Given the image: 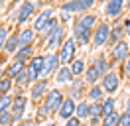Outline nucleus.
I'll return each mask as SVG.
<instances>
[{
	"mask_svg": "<svg viewBox=\"0 0 130 126\" xmlns=\"http://www.w3.org/2000/svg\"><path fill=\"white\" fill-rule=\"evenodd\" d=\"M110 30H112V26L108 22H99L97 28L93 30V39H91V45L95 47H103L108 43V38H110Z\"/></svg>",
	"mask_w": 130,
	"mask_h": 126,
	"instance_id": "f03ea898",
	"label": "nucleus"
},
{
	"mask_svg": "<svg viewBox=\"0 0 130 126\" xmlns=\"http://www.w3.org/2000/svg\"><path fill=\"white\" fill-rule=\"evenodd\" d=\"M18 126H34V118H24L18 122Z\"/></svg>",
	"mask_w": 130,
	"mask_h": 126,
	"instance_id": "c03bdc74",
	"label": "nucleus"
},
{
	"mask_svg": "<svg viewBox=\"0 0 130 126\" xmlns=\"http://www.w3.org/2000/svg\"><path fill=\"white\" fill-rule=\"evenodd\" d=\"M26 69H28V75H30V83H32V85L36 81H40L41 71H43V55H34L32 59L28 61Z\"/></svg>",
	"mask_w": 130,
	"mask_h": 126,
	"instance_id": "9d476101",
	"label": "nucleus"
},
{
	"mask_svg": "<svg viewBox=\"0 0 130 126\" xmlns=\"http://www.w3.org/2000/svg\"><path fill=\"white\" fill-rule=\"evenodd\" d=\"M120 126H130V114L126 112V110L120 114Z\"/></svg>",
	"mask_w": 130,
	"mask_h": 126,
	"instance_id": "79ce46f5",
	"label": "nucleus"
},
{
	"mask_svg": "<svg viewBox=\"0 0 130 126\" xmlns=\"http://www.w3.org/2000/svg\"><path fill=\"white\" fill-rule=\"evenodd\" d=\"M49 114H51V112L45 108V104H41L40 108H38V118H40V120H41V118H45V116H49Z\"/></svg>",
	"mask_w": 130,
	"mask_h": 126,
	"instance_id": "a19ab883",
	"label": "nucleus"
},
{
	"mask_svg": "<svg viewBox=\"0 0 130 126\" xmlns=\"http://www.w3.org/2000/svg\"><path fill=\"white\" fill-rule=\"evenodd\" d=\"M71 38L77 41V45H89L91 39H93V30H89V28H85L83 24H79L77 20L73 22V28H71Z\"/></svg>",
	"mask_w": 130,
	"mask_h": 126,
	"instance_id": "423d86ee",
	"label": "nucleus"
},
{
	"mask_svg": "<svg viewBox=\"0 0 130 126\" xmlns=\"http://www.w3.org/2000/svg\"><path fill=\"white\" fill-rule=\"evenodd\" d=\"M59 24H61V22H59V18H53V20H51V22H49L47 26H45V28H43V30L38 34V38H40L41 41H47V39L51 38V34H53V32L59 28Z\"/></svg>",
	"mask_w": 130,
	"mask_h": 126,
	"instance_id": "b1692460",
	"label": "nucleus"
},
{
	"mask_svg": "<svg viewBox=\"0 0 130 126\" xmlns=\"http://www.w3.org/2000/svg\"><path fill=\"white\" fill-rule=\"evenodd\" d=\"M16 122V118L12 112H4V114H0V126H14Z\"/></svg>",
	"mask_w": 130,
	"mask_h": 126,
	"instance_id": "e433bc0d",
	"label": "nucleus"
},
{
	"mask_svg": "<svg viewBox=\"0 0 130 126\" xmlns=\"http://www.w3.org/2000/svg\"><path fill=\"white\" fill-rule=\"evenodd\" d=\"M77 41L73 38H65V41L61 43V47L57 49V55H59V63L61 65H71V61L75 59V51H77Z\"/></svg>",
	"mask_w": 130,
	"mask_h": 126,
	"instance_id": "7ed1b4c3",
	"label": "nucleus"
},
{
	"mask_svg": "<svg viewBox=\"0 0 130 126\" xmlns=\"http://www.w3.org/2000/svg\"><path fill=\"white\" fill-rule=\"evenodd\" d=\"M83 79H85V83L89 87H93V85H97V81H101L103 79V75L99 73V69L91 63L89 67H87V71H85V75H83Z\"/></svg>",
	"mask_w": 130,
	"mask_h": 126,
	"instance_id": "4be33fe9",
	"label": "nucleus"
},
{
	"mask_svg": "<svg viewBox=\"0 0 130 126\" xmlns=\"http://www.w3.org/2000/svg\"><path fill=\"white\" fill-rule=\"evenodd\" d=\"M75 110H77V102H75V99L65 97L63 104H61V108H59V112H57V118L65 122V120H69V118L75 116Z\"/></svg>",
	"mask_w": 130,
	"mask_h": 126,
	"instance_id": "4468645a",
	"label": "nucleus"
},
{
	"mask_svg": "<svg viewBox=\"0 0 130 126\" xmlns=\"http://www.w3.org/2000/svg\"><path fill=\"white\" fill-rule=\"evenodd\" d=\"M87 61L83 59V57H75L73 61H71V65H69V69H71V73H73V77H83L85 75V71H87Z\"/></svg>",
	"mask_w": 130,
	"mask_h": 126,
	"instance_id": "5701e85b",
	"label": "nucleus"
},
{
	"mask_svg": "<svg viewBox=\"0 0 130 126\" xmlns=\"http://www.w3.org/2000/svg\"><path fill=\"white\" fill-rule=\"evenodd\" d=\"M41 4H45V6H49V4H51V2H53V0H40Z\"/></svg>",
	"mask_w": 130,
	"mask_h": 126,
	"instance_id": "09e8293b",
	"label": "nucleus"
},
{
	"mask_svg": "<svg viewBox=\"0 0 130 126\" xmlns=\"http://www.w3.org/2000/svg\"><path fill=\"white\" fill-rule=\"evenodd\" d=\"M18 32H14V34H10V38L6 39V45H4V51L8 55H14L18 51Z\"/></svg>",
	"mask_w": 130,
	"mask_h": 126,
	"instance_id": "c756f323",
	"label": "nucleus"
},
{
	"mask_svg": "<svg viewBox=\"0 0 130 126\" xmlns=\"http://www.w3.org/2000/svg\"><path fill=\"white\" fill-rule=\"evenodd\" d=\"M97 2L99 0H67V2H63V4L59 6V10L71 12V14H85V12H89Z\"/></svg>",
	"mask_w": 130,
	"mask_h": 126,
	"instance_id": "20e7f679",
	"label": "nucleus"
},
{
	"mask_svg": "<svg viewBox=\"0 0 130 126\" xmlns=\"http://www.w3.org/2000/svg\"><path fill=\"white\" fill-rule=\"evenodd\" d=\"M10 38V32L6 26H0V51L4 49V45H6V39Z\"/></svg>",
	"mask_w": 130,
	"mask_h": 126,
	"instance_id": "4c0bfd02",
	"label": "nucleus"
},
{
	"mask_svg": "<svg viewBox=\"0 0 130 126\" xmlns=\"http://www.w3.org/2000/svg\"><path fill=\"white\" fill-rule=\"evenodd\" d=\"M89 112H91V102L89 101H79L77 102V110H75V116H79L85 122V120H89Z\"/></svg>",
	"mask_w": 130,
	"mask_h": 126,
	"instance_id": "cd10ccee",
	"label": "nucleus"
},
{
	"mask_svg": "<svg viewBox=\"0 0 130 126\" xmlns=\"http://www.w3.org/2000/svg\"><path fill=\"white\" fill-rule=\"evenodd\" d=\"M63 41H65V26L59 24V28H57V30L51 34V38L45 41V47H47V51H57Z\"/></svg>",
	"mask_w": 130,
	"mask_h": 126,
	"instance_id": "ddd939ff",
	"label": "nucleus"
},
{
	"mask_svg": "<svg viewBox=\"0 0 130 126\" xmlns=\"http://www.w3.org/2000/svg\"><path fill=\"white\" fill-rule=\"evenodd\" d=\"M61 67L59 63V55L57 51H45L43 53V71H41V79H49L51 75H55V71Z\"/></svg>",
	"mask_w": 130,
	"mask_h": 126,
	"instance_id": "39448f33",
	"label": "nucleus"
},
{
	"mask_svg": "<svg viewBox=\"0 0 130 126\" xmlns=\"http://www.w3.org/2000/svg\"><path fill=\"white\" fill-rule=\"evenodd\" d=\"M126 112H128V114H130V97H128V99H126Z\"/></svg>",
	"mask_w": 130,
	"mask_h": 126,
	"instance_id": "de8ad7c7",
	"label": "nucleus"
},
{
	"mask_svg": "<svg viewBox=\"0 0 130 126\" xmlns=\"http://www.w3.org/2000/svg\"><path fill=\"white\" fill-rule=\"evenodd\" d=\"M122 73H124L126 77H130V55H128V59L122 63Z\"/></svg>",
	"mask_w": 130,
	"mask_h": 126,
	"instance_id": "37998d69",
	"label": "nucleus"
},
{
	"mask_svg": "<svg viewBox=\"0 0 130 126\" xmlns=\"http://www.w3.org/2000/svg\"><path fill=\"white\" fill-rule=\"evenodd\" d=\"M124 30H126V38L130 39V18H126V20H124Z\"/></svg>",
	"mask_w": 130,
	"mask_h": 126,
	"instance_id": "a18cd8bd",
	"label": "nucleus"
},
{
	"mask_svg": "<svg viewBox=\"0 0 130 126\" xmlns=\"http://www.w3.org/2000/svg\"><path fill=\"white\" fill-rule=\"evenodd\" d=\"M91 118H103V102H91L89 120Z\"/></svg>",
	"mask_w": 130,
	"mask_h": 126,
	"instance_id": "f704fd0d",
	"label": "nucleus"
},
{
	"mask_svg": "<svg viewBox=\"0 0 130 126\" xmlns=\"http://www.w3.org/2000/svg\"><path fill=\"white\" fill-rule=\"evenodd\" d=\"M24 67H26V63H20V61H16V59H12V61L8 63V67L4 69V71H6V77L14 81V79H16V75L24 69Z\"/></svg>",
	"mask_w": 130,
	"mask_h": 126,
	"instance_id": "c85d7f7f",
	"label": "nucleus"
},
{
	"mask_svg": "<svg viewBox=\"0 0 130 126\" xmlns=\"http://www.w3.org/2000/svg\"><path fill=\"white\" fill-rule=\"evenodd\" d=\"M26 104H28V99H26L24 94L18 93L16 97H14V104H12V108H10V112L14 114V118H16L18 122L20 120H24V114H26Z\"/></svg>",
	"mask_w": 130,
	"mask_h": 126,
	"instance_id": "dca6fc26",
	"label": "nucleus"
},
{
	"mask_svg": "<svg viewBox=\"0 0 130 126\" xmlns=\"http://www.w3.org/2000/svg\"><path fill=\"white\" fill-rule=\"evenodd\" d=\"M73 79L75 77H73V73H71V69H69V65H61L55 71V75H53V81H55L57 85H69Z\"/></svg>",
	"mask_w": 130,
	"mask_h": 126,
	"instance_id": "6ab92c4d",
	"label": "nucleus"
},
{
	"mask_svg": "<svg viewBox=\"0 0 130 126\" xmlns=\"http://www.w3.org/2000/svg\"><path fill=\"white\" fill-rule=\"evenodd\" d=\"M126 12L130 14V0H126Z\"/></svg>",
	"mask_w": 130,
	"mask_h": 126,
	"instance_id": "3c124183",
	"label": "nucleus"
},
{
	"mask_svg": "<svg viewBox=\"0 0 130 126\" xmlns=\"http://www.w3.org/2000/svg\"><path fill=\"white\" fill-rule=\"evenodd\" d=\"M124 10H126V0H108V2H105V16L110 18V20H120Z\"/></svg>",
	"mask_w": 130,
	"mask_h": 126,
	"instance_id": "9b49d317",
	"label": "nucleus"
},
{
	"mask_svg": "<svg viewBox=\"0 0 130 126\" xmlns=\"http://www.w3.org/2000/svg\"><path fill=\"white\" fill-rule=\"evenodd\" d=\"M36 14H38V6L34 4V0H24V2H20L16 12L12 14V20L16 22V26H24L30 20H34Z\"/></svg>",
	"mask_w": 130,
	"mask_h": 126,
	"instance_id": "f257e3e1",
	"label": "nucleus"
},
{
	"mask_svg": "<svg viewBox=\"0 0 130 126\" xmlns=\"http://www.w3.org/2000/svg\"><path fill=\"white\" fill-rule=\"evenodd\" d=\"M10 2H14V4H18V2H24V0H10Z\"/></svg>",
	"mask_w": 130,
	"mask_h": 126,
	"instance_id": "864d4df0",
	"label": "nucleus"
},
{
	"mask_svg": "<svg viewBox=\"0 0 130 126\" xmlns=\"http://www.w3.org/2000/svg\"><path fill=\"white\" fill-rule=\"evenodd\" d=\"M12 104H14V97L12 94H0V114L10 112Z\"/></svg>",
	"mask_w": 130,
	"mask_h": 126,
	"instance_id": "2f4dec72",
	"label": "nucleus"
},
{
	"mask_svg": "<svg viewBox=\"0 0 130 126\" xmlns=\"http://www.w3.org/2000/svg\"><path fill=\"white\" fill-rule=\"evenodd\" d=\"M81 126H91V124H89V122H83V124H81Z\"/></svg>",
	"mask_w": 130,
	"mask_h": 126,
	"instance_id": "5fc2aeb1",
	"label": "nucleus"
},
{
	"mask_svg": "<svg viewBox=\"0 0 130 126\" xmlns=\"http://www.w3.org/2000/svg\"><path fill=\"white\" fill-rule=\"evenodd\" d=\"M43 126H59V124H57V122H45Z\"/></svg>",
	"mask_w": 130,
	"mask_h": 126,
	"instance_id": "8fccbe9b",
	"label": "nucleus"
},
{
	"mask_svg": "<svg viewBox=\"0 0 130 126\" xmlns=\"http://www.w3.org/2000/svg\"><path fill=\"white\" fill-rule=\"evenodd\" d=\"M59 22L63 24H71V22H75V18H73V14L71 12H65V10H59Z\"/></svg>",
	"mask_w": 130,
	"mask_h": 126,
	"instance_id": "58836bf2",
	"label": "nucleus"
},
{
	"mask_svg": "<svg viewBox=\"0 0 130 126\" xmlns=\"http://www.w3.org/2000/svg\"><path fill=\"white\" fill-rule=\"evenodd\" d=\"M81 124H83V120L79 116H73L69 120H65V126H81Z\"/></svg>",
	"mask_w": 130,
	"mask_h": 126,
	"instance_id": "ea45409f",
	"label": "nucleus"
},
{
	"mask_svg": "<svg viewBox=\"0 0 130 126\" xmlns=\"http://www.w3.org/2000/svg\"><path fill=\"white\" fill-rule=\"evenodd\" d=\"M34 57V45H28V47H20L16 53H14V59L20 63H26L28 65V61Z\"/></svg>",
	"mask_w": 130,
	"mask_h": 126,
	"instance_id": "bb28decb",
	"label": "nucleus"
},
{
	"mask_svg": "<svg viewBox=\"0 0 130 126\" xmlns=\"http://www.w3.org/2000/svg\"><path fill=\"white\" fill-rule=\"evenodd\" d=\"M85 93V79L83 77H75L69 85H67V97L71 99H81Z\"/></svg>",
	"mask_w": 130,
	"mask_h": 126,
	"instance_id": "f3484780",
	"label": "nucleus"
},
{
	"mask_svg": "<svg viewBox=\"0 0 130 126\" xmlns=\"http://www.w3.org/2000/svg\"><path fill=\"white\" fill-rule=\"evenodd\" d=\"M4 4H6V0H0V8L4 6Z\"/></svg>",
	"mask_w": 130,
	"mask_h": 126,
	"instance_id": "603ef678",
	"label": "nucleus"
},
{
	"mask_svg": "<svg viewBox=\"0 0 130 126\" xmlns=\"http://www.w3.org/2000/svg\"><path fill=\"white\" fill-rule=\"evenodd\" d=\"M85 97H87L89 102H103V99L106 97V93H105V89H103L101 85H93V87L87 89Z\"/></svg>",
	"mask_w": 130,
	"mask_h": 126,
	"instance_id": "aec40b11",
	"label": "nucleus"
},
{
	"mask_svg": "<svg viewBox=\"0 0 130 126\" xmlns=\"http://www.w3.org/2000/svg\"><path fill=\"white\" fill-rule=\"evenodd\" d=\"M116 110V101H114V97H105L103 99V116L105 114H110Z\"/></svg>",
	"mask_w": 130,
	"mask_h": 126,
	"instance_id": "72a5a7b5",
	"label": "nucleus"
},
{
	"mask_svg": "<svg viewBox=\"0 0 130 126\" xmlns=\"http://www.w3.org/2000/svg\"><path fill=\"white\" fill-rule=\"evenodd\" d=\"M45 94H47V79H40L34 85H30V99L34 102L45 99Z\"/></svg>",
	"mask_w": 130,
	"mask_h": 126,
	"instance_id": "2eb2a0df",
	"label": "nucleus"
},
{
	"mask_svg": "<svg viewBox=\"0 0 130 126\" xmlns=\"http://www.w3.org/2000/svg\"><path fill=\"white\" fill-rule=\"evenodd\" d=\"M14 85H16L18 89H24V87L32 85V83H30V75H28V69H26V67L16 75V79H14Z\"/></svg>",
	"mask_w": 130,
	"mask_h": 126,
	"instance_id": "7c9ffc66",
	"label": "nucleus"
},
{
	"mask_svg": "<svg viewBox=\"0 0 130 126\" xmlns=\"http://www.w3.org/2000/svg\"><path fill=\"white\" fill-rule=\"evenodd\" d=\"M93 65H95V67L99 69V73H101V75H106L108 71L112 69V63L108 61L105 55H97V57L93 59Z\"/></svg>",
	"mask_w": 130,
	"mask_h": 126,
	"instance_id": "393cba45",
	"label": "nucleus"
},
{
	"mask_svg": "<svg viewBox=\"0 0 130 126\" xmlns=\"http://www.w3.org/2000/svg\"><path fill=\"white\" fill-rule=\"evenodd\" d=\"M4 77H6V71H4V69H2V67H0V81H2V79H4Z\"/></svg>",
	"mask_w": 130,
	"mask_h": 126,
	"instance_id": "49530a36",
	"label": "nucleus"
},
{
	"mask_svg": "<svg viewBox=\"0 0 130 126\" xmlns=\"http://www.w3.org/2000/svg\"><path fill=\"white\" fill-rule=\"evenodd\" d=\"M103 2H108V0H103Z\"/></svg>",
	"mask_w": 130,
	"mask_h": 126,
	"instance_id": "6e6d98bb",
	"label": "nucleus"
},
{
	"mask_svg": "<svg viewBox=\"0 0 130 126\" xmlns=\"http://www.w3.org/2000/svg\"><path fill=\"white\" fill-rule=\"evenodd\" d=\"M124 36H126V30H124V26H116V24H114L112 30H110V38H108V43H106V45H108V49H112V47L116 45L118 41H122V39H124Z\"/></svg>",
	"mask_w": 130,
	"mask_h": 126,
	"instance_id": "412c9836",
	"label": "nucleus"
},
{
	"mask_svg": "<svg viewBox=\"0 0 130 126\" xmlns=\"http://www.w3.org/2000/svg\"><path fill=\"white\" fill-rule=\"evenodd\" d=\"M128 55H130V45H128V41H118L116 45L110 49V63H124L126 59H128Z\"/></svg>",
	"mask_w": 130,
	"mask_h": 126,
	"instance_id": "f8f14e48",
	"label": "nucleus"
},
{
	"mask_svg": "<svg viewBox=\"0 0 130 126\" xmlns=\"http://www.w3.org/2000/svg\"><path fill=\"white\" fill-rule=\"evenodd\" d=\"M75 20H77L79 24H83L85 28H89V30H95V28H97V24H99V22H97V16H95V14H91V12L79 14L77 18H75Z\"/></svg>",
	"mask_w": 130,
	"mask_h": 126,
	"instance_id": "a878e982",
	"label": "nucleus"
},
{
	"mask_svg": "<svg viewBox=\"0 0 130 126\" xmlns=\"http://www.w3.org/2000/svg\"><path fill=\"white\" fill-rule=\"evenodd\" d=\"M101 87L105 89L106 97H112L116 91H118V87H120V77H118V73L114 69H110L106 75H103L101 79Z\"/></svg>",
	"mask_w": 130,
	"mask_h": 126,
	"instance_id": "1a4fd4ad",
	"label": "nucleus"
},
{
	"mask_svg": "<svg viewBox=\"0 0 130 126\" xmlns=\"http://www.w3.org/2000/svg\"><path fill=\"white\" fill-rule=\"evenodd\" d=\"M65 97L63 93L59 91V89H49L47 94H45V99H43V104H45V108L49 110V112H59V108H61V104H63Z\"/></svg>",
	"mask_w": 130,
	"mask_h": 126,
	"instance_id": "6e6552de",
	"label": "nucleus"
},
{
	"mask_svg": "<svg viewBox=\"0 0 130 126\" xmlns=\"http://www.w3.org/2000/svg\"><path fill=\"white\" fill-rule=\"evenodd\" d=\"M12 87H14V81L8 79V77H4L2 81H0V94H10Z\"/></svg>",
	"mask_w": 130,
	"mask_h": 126,
	"instance_id": "c9c22d12",
	"label": "nucleus"
},
{
	"mask_svg": "<svg viewBox=\"0 0 130 126\" xmlns=\"http://www.w3.org/2000/svg\"><path fill=\"white\" fill-rule=\"evenodd\" d=\"M53 14H55V12H53V8H51V6H43L41 10H38L36 18L32 20V28L38 32V34H40V32L43 30V28H45V26H47V24L53 20V18H55Z\"/></svg>",
	"mask_w": 130,
	"mask_h": 126,
	"instance_id": "0eeeda50",
	"label": "nucleus"
},
{
	"mask_svg": "<svg viewBox=\"0 0 130 126\" xmlns=\"http://www.w3.org/2000/svg\"><path fill=\"white\" fill-rule=\"evenodd\" d=\"M38 36V32L34 28H22L18 32V45L20 47H28V45H34V39ZM18 47V49H20Z\"/></svg>",
	"mask_w": 130,
	"mask_h": 126,
	"instance_id": "a211bd4d",
	"label": "nucleus"
},
{
	"mask_svg": "<svg viewBox=\"0 0 130 126\" xmlns=\"http://www.w3.org/2000/svg\"><path fill=\"white\" fill-rule=\"evenodd\" d=\"M103 126H105V124H103Z\"/></svg>",
	"mask_w": 130,
	"mask_h": 126,
	"instance_id": "4d7b16f0",
	"label": "nucleus"
},
{
	"mask_svg": "<svg viewBox=\"0 0 130 126\" xmlns=\"http://www.w3.org/2000/svg\"><path fill=\"white\" fill-rule=\"evenodd\" d=\"M103 124L105 126H120V112H110V114H105L103 116Z\"/></svg>",
	"mask_w": 130,
	"mask_h": 126,
	"instance_id": "473e14b6",
	"label": "nucleus"
}]
</instances>
